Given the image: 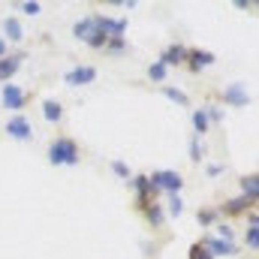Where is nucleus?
Masks as SVG:
<instances>
[{"mask_svg":"<svg viewBox=\"0 0 259 259\" xmlns=\"http://www.w3.org/2000/svg\"><path fill=\"white\" fill-rule=\"evenodd\" d=\"M78 160H81V148L75 139H69V136L52 139V145H49V163L52 166H78Z\"/></svg>","mask_w":259,"mask_h":259,"instance_id":"1","label":"nucleus"},{"mask_svg":"<svg viewBox=\"0 0 259 259\" xmlns=\"http://www.w3.org/2000/svg\"><path fill=\"white\" fill-rule=\"evenodd\" d=\"M0 97H3V109H9V112H15V115H21V109L30 103V94L21 91L18 84H9V81L0 88Z\"/></svg>","mask_w":259,"mask_h":259,"instance_id":"2","label":"nucleus"},{"mask_svg":"<svg viewBox=\"0 0 259 259\" xmlns=\"http://www.w3.org/2000/svg\"><path fill=\"white\" fill-rule=\"evenodd\" d=\"M151 178V184L163 193H181V187H184V178H181V172H172V169H157L154 175H148Z\"/></svg>","mask_w":259,"mask_h":259,"instance_id":"3","label":"nucleus"},{"mask_svg":"<svg viewBox=\"0 0 259 259\" xmlns=\"http://www.w3.org/2000/svg\"><path fill=\"white\" fill-rule=\"evenodd\" d=\"M6 136L15 142H33V124L27 115H12L6 121Z\"/></svg>","mask_w":259,"mask_h":259,"instance_id":"4","label":"nucleus"},{"mask_svg":"<svg viewBox=\"0 0 259 259\" xmlns=\"http://www.w3.org/2000/svg\"><path fill=\"white\" fill-rule=\"evenodd\" d=\"M199 244H202V247H205L214 259H217V256H235V253H238L232 241H223V238H217V235H205Z\"/></svg>","mask_w":259,"mask_h":259,"instance_id":"5","label":"nucleus"},{"mask_svg":"<svg viewBox=\"0 0 259 259\" xmlns=\"http://www.w3.org/2000/svg\"><path fill=\"white\" fill-rule=\"evenodd\" d=\"M97 78V66H88V64H81V66H72L69 72L64 75V81L69 84V88H81V84H91Z\"/></svg>","mask_w":259,"mask_h":259,"instance_id":"6","label":"nucleus"},{"mask_svg":"<svg viewBox=\"0 0 259 259\" xmlns=\"http://www.w3.org/2000/svg\"><path fill=\"white\" fill-rule=\"evenodd\" d=\"M214 61H217V58H214L211 52H205V49H187V61H184V64H187V69H190L193 75H199L205 66H211Z\"/></svg>","mask_w":259,"mask_h":259,"instance_id":"7","label":"nucleus"},{"mask_svg":"<svg viewBox=\"0 0 259 259\" xmlns=\"http://www.w3.org/2000/svg\"><path fill=\"white\" fill-rule=\"evenodd\" d=\"M253 199H247V196H238V199H229V202H223L217 211L220 214H226V217H238V214H247V211H253Z\"/></svg>","mask_w":259,"mask_h":259,"instance_id":"8","label":"nucleus"},{"mask_svg":"<svg viewBox=\"0 0 259 259\" xmlns=\"http://www.w3.org/2000/svg\"><path fill=\"white\" fill-rule=\"evenodd\" d=\"M223 103H229V106H235V109H244L247 103H250V94L244 91V84H229V88H223Z\"/></svg>","mask_w":259,"mask_h":259,"instance_id":"9","label":"nucleus"},{"mask_svg":"<svg viewBox=\"0 0 259 259\" xmlns=\"http://www.w3.org/2000/svg\"><path fill=\"white\" fill-rule=\"evenodd\" d=\"M184 61H187V49H184L181 42H172V46L160 55V64L166 66V69H169V66H181Z\"/></svg>","mask_w":259,"mask_h":259,"instance_id":"10","label":"nucleus"},{"mask_svg":"<svg viewBox=\"0 0 259 259\" xmlns=\"http://www.w3.org/2000/svg\"><path fill=\"white\" fill-rule=\"evenodd\" d=\"M3 39H9V42H24V27H21V21L15 18V15H6L3 18Z\"/></svg>","mask_w":259,"mask_h":259,"instance_id":"11","label":"nucleus"},{"mask_svg":"<svg viewBox=\"0 0 259 259\" xmlns=\"http://www.w3.org/2000/svg\"><path fill=\"white\" fill-rule=\"evenodd\" d=\"M21 61H24V55H6V58H0V84L9 81V78L18 72Z\"/></svg>","mask_w":259,"mask_h":259,"instance_id":"12","label":"nucleus"},{"mask_svg":"<svg viewBox=\"0 0 259 259\" xmlns=\"http://www.w3.org/2000/svg\"><path fill=\"white\" fill-rule=\"evenodd\" d=\"M72 33H75V39H81L84 46H88V39L97 33V21H94V15H88V18H81V21H75V27H72Z\"/></svg>","mask_w":259,"mask_h":259,"instance_id":"13","label":"nucleus"},{"mask_svg":"<svg viewBox=\"0 0 259 259\" xmlns=\"http://www.w3.org/2000/svg\"><path fill=\"white\" fill-rule=\"evenodd\" d=\"M42 115H46L49 124H61V121H64V106H61V100H42Z\"/></svg>","mask_w":259,"mask_h":259,"instance_id":"14","label":"nucleus"},{"mask_svg":"<svg viewBox=\"0 0 259 259\" xmlns=\"http://www.w3.org/2000/svg\"><path fill=\"white\" fill-rule=\"evenodd\" d=\"M244 244H247L250 250H256V247H259V220H256V211H250V226H247V232H244Z\"/></svg>","mask_w":259,"mask_h":259,"instance_id":"15","label":"nucleus"},{"mask_svg":"<svg viewBox=\"0 0 259 259\" xmlns=\"http://www.w3.org/2000/svg\"><path fill=\"white\" fill-rule=\"evenodd\" d=\"M160 94L163 97H169L172 103H178V106H190V97L181 91V88H172V84H160Z\"/></svg>","mask_w":259,"mask_h":259,"instance_id":"16","label":"nucleus"},{"mask_svg":"<svg viewBox=\"0 0 259 259\" xmlns=\"http://www.w3.org/2000/svg\"><path fill=\"white\" fill-rule=\"evenodd\" d=\"M145 220H148L154 229H160V226H163V220H166V211H163V205H160V202H154V205L145 211Z\"/></svg>","mask_w":259,"mask_h":259,"instance_id":"17","label":"nucleus"},{"mask_svg":"<svg viewBox=\"0 0 259 259\" xmlns=\"http://www.w3.org/2000/svg\"><path fill=\"white\" fill-rule=\"evenodd\" d=\"M256 181H259L256 172L244 175V178H241V196H247V199H253V202H256V187H259Z\"/></svg>","mask_w":259,"mask_h":259,"instance_id":"18","label":"nucleus"},{"mask_svg":"<svg viewBox=\"0 0 259 259\" xmlns=\"http://www.w3.org/2000/svg\"><path fill=\"white\" fill-rule=\"evenodd\" d=\"M103 52H106V55H121V52H127V39H124V36H112Z\"/></svg>","mask_w":259,"mask_h":259,"instance_id":"19","label":"nucleus"},{"mask_svg":"<svg viewBox=\"0 0 259 259\" xmlns=\"http://www.w3.org/2000/svg\"><path fill=\"white\" fill-rule=\"evenodd\" d=\"M193 127H196V136H205L208 133V118H205V109H196L193 112Z\"/></svg>","mask_w":259,"mask_h":259,"instance_id":"20","label":"nucleus"},{"mask_svg":"<svg viewBox=\"0 0 259 259\" xmlns=\"http://www.w3.org/2000/svg\"><path fill=\"white\" fill-rule=\"evenodd\" d=\"M166 75H169V69L160 64V61H154V64L148 66V78L151 81H166Z\"/></svg>","mask_w":259,"mask_h":259,"instance_id":"21","label":"nucleus"},{"mask_svg":"<svg viewBox=\"0 0 259 259\" xmlns=\"http://www.w3.org/2000/svg\"><path fill=\"white\" fill-rule=\"evenodd\" d=\"M205 154H208V151H205V145L199 142V136H193V142H190V160H193V163H202V160H205Z\"/></svg>","mask_w":259,"mask_h":259,"instance_id":"22","label":"nucleus"},{"mask_svg":"<svg viewBox=\"0 0 259 259\" xmlns=\"http://www.w3.org/2000/svg\"><path fill=\"white\" fill-rule=\"evenodd\" d=\"M166 205H169V214H172V217H181V214H184V202H181L178 193H169V202H166Z\"/></svg>","mask_w":259,"mask_h":259,"instance_id":"23","label":"nucleus"},{"mask_svg":"<svg viewBox=\"0 0 259 259\" xmlns=\"http://www.w3.org/2000/svg\"><path fill=\"white\" fill-rule=\"evenodd\" d=\"M196 220H199V226H211V223L217 220V208H202V211L196 214Z\"/></svg>","mask_w":259,"mask_h":259,"instance_id":"24","label":"nucleus"},{"mask_svg":"<svg viewBox=\"0 0 259 259\" xmlns=\"http://www.w3.org/2000/svg\"><path fill=\"white\" fill-rule=\"evenodd\" d=\"M112 172H115L118 178H124V181H130V178H133V169H130L127 163H121V160H112Z\"/></svg>","mask_w":259,"mask_h":259,"instance_id":"25","label":"nucleus"},{"mask_svg":"<svg viewBox=\"0 0 259 259\" xmlns=\"http://www.w3.org/2000/svg\"><path fill=\"white\" fill-rule=\"evenodd\" d=\"M214 229H217V238H223V241H232V235H235V232H232V226H229V223H217V226H214Z\"/></svg>","mask_w":259,"mask_h":259,"instance_id":"26","label":"nucleus"},{"mask_svg":"<svg viewBox=\"0 0 259 259\" xmlns=\"http://www.w3.org/2000/svg\"><path fill=\"white\" fill-rule=\"evenodd\" d=\"M190 259H214V256H211V253H208V250H205L199 241H196L193 247H190Z\"/></svg>","mask_w":259,"mask_h":259,"instance_id":"27","label":"nucleus"},{"mask_svg":"<svg viewBox=\"0 0 259 259\" xmlns=\"http://www.w3.org/2000/svg\"><path fill=\"white\" fill-rule=\"evenodd\" d=\"M18 9H21V12H24V15H39V9H42V6H39V3H36V0H33V3H21V6H18Z\"/></svg>","mask_w":259,"mask_h":259,"instance_id":"28","label":"nucleus"},{"mask_svg":"<svg viewBox=\"0 0 259 259\" xmlns=\"http://www.w3.org/2000/svg\"><path fill=\"white\" fill-rule=\"evenodd\" d=\"M205 172H208V178H217V175L223 172V166H220V163H211V166H208Z\"/></svg>","mask_w":259,"mask_h":259,"instance_id":"29","label":"nucleus"},{"mask_svg":"<svg viewBox=\"0 0 259 259\" xmlns=\"http://www.w3.org/2000/svg\"><path fill=\"white\" fill-rule=\"evenodd\" d=\"M0 58H6V39L0 36Z\"/></svg>","mask_w":259,"mask_h":259,"instance_id":"30","label":"nucleus"}]
</instances>
